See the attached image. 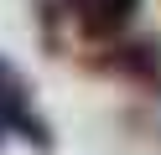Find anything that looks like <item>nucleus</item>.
<instances>
[{"mask_svg":"<svg viewBox=\"0 0 161 155\" xmlns=\"http://www.w3.org/2000/svg\"><path fill=\"white\" fill-rule=\"evenodd\" d=\"M0 134H21V140L31 145V150H42V155L57 150L52 124L31 109V88H26V78L5 57H0Z\"/></svg>","mask_w":161,"mask_h":155,"instance_id":"f257e3e1","label":"nucleus"},{"mask_svg":"<svg viewBox=\"0 0 161 155\" xmlns=\"http://www.w3.org/2000/svg\"><path fill=\"white\" fill-rule=\"evenodd\" d=\"M83 41H119L135 21L140 0H57Z\"/></svg>","mask_w":161,"mask_h":155,"instance_id":"f03ea898","label":"nucleus"},{"mask_svg":"<svg viewBox=\"0 0 161 155\" xmlns=\"http://www.w3.org/2000/svg\"><path fill=\"white\" fill-rule=\"evenodd\" d=\"M94 67H99V72H109V78L135 83V88H146V93H161V41H156V36L119 41V47H109L104 57L94 62Z\"/></svg>","mask_w":161,"mask_h":155,"instance_id":"7ed1b4c3","label":"nucleus"}]
</instances>
